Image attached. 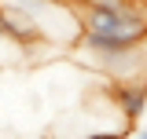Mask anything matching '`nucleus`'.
<instances>
[{"label": "nucleus", "instance_id": "7ed1b4c3", "mask_svg": "<svg viewBox=\"0 0 147 139\" xmlns=\"http://www.w3.org/2000/svg\"><path fill=\"white\" fill-rule=\"evenodd\" d=\"M88 139H121V136H118V132H92Z\"/></svg>", "mask_w": 147, "mask_h": 139}, {"label": "nucleus", "instance_id": "39448f33", "mask_svg": "<svg viewBox=\"0 0 147 139\" xmlns=\"http://www.w3.org/2000/svg\"><path fill=\"white\" fill-rule=\"evenodd\" d=\"M40 139H55V136H40Z\"/></svg>", "mask_w": 147, "mask_h": 139}, {"label": "nucleus", "instance_id": "f03ea898", "mask_svg": "<svg viewBox=\"0 0 147 139\" xmlns=\"http://www.w3.org/2000/svg\"><path fill=\"white\" fill-rule=\"evenodd\" d=\"M118 99H121V114H125L129 121H136V117L144 114V106H147V88L125 81V84L118 88Z\"/></svg>", "mask_w": 147, "mask_h": 139}, {"label": "nucleus", "instance_id": "f257e3e1", "mask_svg": "<svg viewBox=\"0 0 147 139\" xmlns=\"http://www.w3.org/2000/svg\"><path fill=\"white\" fill-rule=\"evenodd\" d=\"M85 29H110V33H147V22L140 11L125 7L121 0H92L88 15H85Z\"/></svg>", "mask_w": 147, "mask_h": 139}, {"label": "nucleus", "instance_id": "20e7f679", "mask_svg": "<svg viewBox=\"0 0 147 139\" xmlns=\"http://www.w3.org/2000/svg\"><path fill=\"white\" fill-rule=\"evenodd\" d=\"M136 139H147V132H140V136H136Z\"/></svg>", "mask_w": 147, "mask_h": 139}]
</instances>
